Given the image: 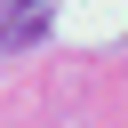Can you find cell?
Listing matches in <instances>:
<instances>
[{
	"label": "cell",
	"instance_id": "cell-1",
	"mask_svg": "<svg viewBox=\"0 0 128 128\" xmlns=\"http://www.w3.org/2000/svg\"><path fill=\"white\" fill-rule=\"evenodd\" d=\"M40 24H48V0H0V48L40 40Z\"/></svg>",
	"mask_w": 128,
	"mask_h": 128
}]
</instances>
